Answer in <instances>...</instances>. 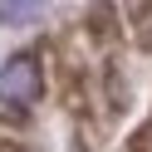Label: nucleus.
<instances>
[{"mask_svg":"<svg viewBox=\"0 0 152 152\" xmlns=\"http://www.w3.org/2000/svg\"><path fill=\"white\" fill-rule=\"evenodd\" d=\"M44 93V69L34 54H15L0 64V103L5 108H30Z\"/></svg>","mask_w":152,"mask_h":152,"instance_id":"obj_1","label":"nucleus"},{"mask_svg":"<svg viewBox=\"0 0 152 152\" xmlns=\"http://www.w3.org/2000/svg\"><path fill=\"white\" fill-rule=\"evenodd\" d=\"M88 30L98 34V44H113V39H118V15H113V0H93Z\"/></svg>","mask_w":152,"mask_h":152,"instance_id":"obj_2","label":"nucleus"},{"mask_svg":"<svg viewBox=\"0 0 152 152\" xmlns=\"http://www.w3.org/2000/svg\"><path fill=\"white\" fill-rule=\"evenodd\" d=\"M128 25L142 44H152V0H128Z\"/></svg>","mask_w":152,"mask_h":152,"instance_id":"obj_3","label":"nucleus"},{"mask_svg":"<svg viewBox=\"0 0 152 152\" xmlns=\"http://www.w3.org/2000/svg\"><path fill=\"white\" fill-rule=\"evenodd\" d=\"M34 10H44V0H0V20H5V25H20V20H30Z\"/></svg>","mask_w":152,"mask_h":152,"instance_id":"obj_4","label":"nucleus"},{"mask_svg":"<svg viewBox=\"0 0 152 152\" xmlns=\"http://www.w3.org/2000/svg\"><path fill=\"white\" fill-rule=\"evenodd\" d=\"M123 152H152V123H147V128H137V132H132V137H128V147H123Z\"/></svg>","mask_w":152,"mask_h":152,"instance_id":"obj_5","label":"nucleus"},{"mask_svg":"<svg viewBox=\"0 0 152 152\" xmlns=\"http://www.w3.org/2000/svg\"><path fill=\"white\" fill-rule=\"evenodd\" d=\"M0 152H25L20 142H10V137H0Z\"/></svg>","mask_w":152,"mask_h":152,"instance_id":"obj_6","label":"nucleus"}]
</instances>
